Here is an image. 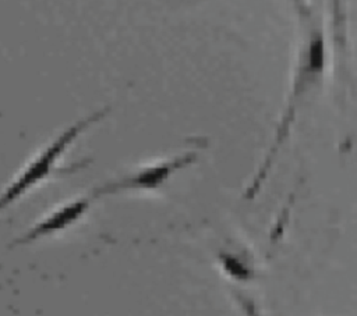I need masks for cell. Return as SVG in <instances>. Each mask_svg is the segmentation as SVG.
Wrapping results in <instances>:
<instances>
[{
  "label": "cell",
  "mask_w": 357,
  "mask_h": 316,
  "mask_svg": "<svg viewBox=\"0 0 357 316\" xmlns=\"http://www.w3.org/2000/svg\"><path fill=\"white\" fill-rule=\"evenodd\" d=\"M109 111V107L100 109L77 120L70 127L64 128L52 142L42 148L14 177V180L0 193V212L21 199L31 189L59 171V163L68 148L82 135L89 127L100 121Z\"/></svg>",
  "instance_id": "2"
},
{
  "label": "cell",
  "mask_w": 357,
  "mask_h": 316,
  "mask_svg": "<svg viewBox=\"0 0 357 316\" xmlns=\"http://www.w3.org/2000/svg\"><path fill=\"white\" fill-rule=\"evenodd\" d=\"M294 7L298 17V43L290 89L284 110L275 131V138L264 161L255 173L252 182L247 188V198H252L261 188L282 145L286 142L290 134L297 113L305 104L308 96L324 84L326 74L328 49L322 19L314 13L305 0H294Z\"/></svg>",
  "instance_id": "1"
},
{
  "label": "cell",
  "mask_w": 357,
  "mask_h": 316,
  "mask_svg": "<svg viewBox=\"0 0 357 316\" xmlns=\"http://www.w3.org/2000/svg\"><path fill=\"white\" fill-rule=\"evenodd\" d=\"M346 15L343 11V0H332V29H333V49L336 56V68L340 84H346L347 71V32Z\"/></svg>",
  "instance_id": "5"
},
{
  "label": "cell",
  "mask_w": 357,
  "mask_h": 316,
  "mask_svg": "<svg viewBox=\"0 0 357 316\" xmlns=\"http://www.w3.org/2000/svg\"><path fill=\"white\" fill-rule=\"evenodd\" d=\"M93 199L95 198L92 195H88V196L75 198L70 202L60 205L57 209L46 214L40 221L33 224L28 231H25L22 235L15 238L10 245L11 246L25 245L67 228L68 226L78 221L89 210Z\"/></svg>",
  "instance_id": "4"
},
{
  "label": "cell",
  "mask_w": 357,
  "mask_h": 316,
  "mask_svg": "<svg viewBox=\"0 0 357 316\" xmlns=\"http://www.w3.org/2000/svg\"><path fill=\"white\" fill-rule=\"evenodd\" d=\"M197 150H187L176 156L144 164L116 180L107 181L93 189L91 193L95 199L106 195H117L123 192L155 191L159 189L174 173L187 167L197 159Z\"/></svg>",
  "instance_id": "3"
}]
</instances>
